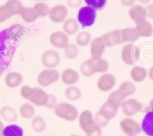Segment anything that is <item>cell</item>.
Masks as SVG:
<instances>
[{
  "mask_svg": "<svg viewBox=\"0 0 153 136\" xmlns=\"http://www.w3.org/2000/svg\"><path fill=\"white\" fill-rule=\"evenodd\" d=\"M31 127L35 132H44L47 129V124L45 119L40 115H35L31 121Z\"/></svg>",
  "mask_w": 153,
  "mask_h": 136,
  "instance_id": "cell-28",
  "label": "cell"
},
{
  "mask_svg": "<svg viewBox=\"0 0 153 136\" xmlns=\"http://www.w3.org/2000/svg\"><path fill=\"white\" fill-rule=\"evenodd\" d=\"M148 76L149 79L153 82V66L151 67L148 71Z\"/></svg>",
  "mask_w": 153,
  "mask_h": 136,
  "instance_id": "cell-48",
  "label": "cell"
},
{
  "mask_svg": "<svg viewBox=\"0 0 153 136\" xmlns=\"http://www.w3.org/2000/svg\"><path fill=\"white\" fill-rule=\"evenodd\" d=\"M35 87H31V86L28 85H23L21 86V87H20V96H21L22 98L26 99V100L29 101L32 93L35 91Z\"/></svg>",
  "mask_w": 153,
  "mask_h": 136,
  "instance_id": "cell-39",
  "label": "cell"
},
{
  "mask_svg": "<svg viewBox=\"0 0 153 136\" xmlns=\"http://www.w3.org/2000/svg\"><path fill=\"white\" fill-rule=\"evenodd\" d=\"M68 14V11L67 7L62 4H58L51 8L48 17L53 23H62L67 20Z\"/></svg>",
  "mask_w": 153,
  "mask_h": 136,
  "instance_id": "cell-9",
  "label": "cell"
},
{
  "mask_svg": "<svg viewBox=\"0 0 153 136\" xmlns=\"http://www.w3.org/2000/svg\"><path fill=\"white\" fill-rule=\"evenodd\" d=\"M24 131L23 128L17 124H10L5 126L3 136H23Z\"/></svg>",
  "mask_w": 153,
  "mask_h": 136,
  "instance_id": "cell-33",
  "label": "cell"
},
{
  "mask_svg": "<svg viewBox=\"0 0 153 136\" xmlns=\"http://www.w3.org/2000/svg\"><path fill=\"white\" fill-rule=\"evenodd\" d=\"M12 17L5 5H0V23H4Z\"/></svg>",
  "mask_w": 153,
  "mask_h": 136,
  "instance_id": "cell-42",
  "label": "cell"
},
{
  "mask_svg": "<svg viewBox=\"0 0 153 136\" xmlns=\"http://www.w3.org/2000/svg\"><path fill=\"white\" fill-rule=\"evenodd\" d=\"M4 5L12 17L15 15H20L23 8V3L20 0H8Z\"/></svg>",
  "mask_w": 153,
  "mask_h": 136,
  "instance_id": "cell-29",
  "label": "cell"
},
{
  "mask_svg": "<svg viewBox=\"0 0 153 136\" xmlns=\"http://www.w3.org/2000/svg\"><path fill=\"white\" fill-rule=\"evenodd\" d=\"M140 3L143 4V5H149V2H151V0H138Z\"/></svg>",
  "mask_w": 153,
  "mask_h": 136,
  "instance_id": "cell-50",
  "label": "cell"
},
{
  "mask_svg": "<svg viewBox=\"0 0 153 136\" xmlns=\"http://www.w3.org/2000/svg\"><path fill=\"white\" fill-rule=\"evenodd\" d=\"M135 28L139 34L140 37H149L152 35L153 27L151 23L146 20L137 23Z\"/></svg>",
  "mask_w": 153,
  "mask_h": 136,
  "instance_id": "cell-25",
  "label": "cell"
},
{
  "mask_svg": "<svg viewBox=\"0 0 153 136\" xmlns=\"http://www.w3.org/2000/svg\"><path fill=\"white\" fill-rule=\"evenodd\" d=\"M125 100H126V98L118 90H115V91L110 93V94L109 95L108 98L107 99V102L111 103L112 105H113L114 106L118 108V109L121 108L122 105L124 103Z\"/></svg>",
  "mask_w": 153,
  "mask_h": 136,
  "instance_id": "cell-34",
  "label": "cell"
},
{
  "mask_svg": "<svg viewBox=\"0 0 153 136\" xmlns=\"http://www.w3.org/2000/svg\"><path fill=\"white\" fill-rule=\"evenodd\" d=\"M34 1H37V2H43V1H48V0H34Z\"/></svg>",
  "mask_w": 153,
  "mask_h": 136,
  "instance_id": "cell-53",
  "label": "cell"
},
{
  "mask_svg": "<svg viewBox=\"0 0 153 136\" xmlns=\"http://www.w3.org/2000/svg\"><path fill=\"white\" fill-rule=\"evenodd\" d=\"M128 14L130 18L136 24L145 20L147 17L145 8L141 5H134L130 7L128 10Z\"/></svg>",
  "mask_w": 153,
  "mask_h": 136,
  "instance_id": "cell-15",
  "label": "cell"
},
{
  "mask_svg": "<svg viewBox=\"0 0 153 136\" xmlns=\"http://www.w3.org/2000/svg\"><path fill=\"white\" fill-rule=\"evenodd\" d=\"M53 136H56V135H53Z\"/></svg>",
  "mask_w": 153,
  "mask_h": 136,
  "instance_id": "cell-55",
  "label": "cell"
},
{
  "mask_svg": "<svg viewBox=\"0 0 153 136\" xmlns=\"http://www.w3.org/2000/svg\"><path fill=\"white\" fill-rule=\"evenodd\" d=\"M117 79L114 75L110 73H105L99 77L97 81V87L101 92L105 93L113 89L116 85Z\"/></svg>",
  "mask_w": 153,
  "mask_h": 136,
  "instance_id": "cell-10",
  "label": "cell"
},
{
  "mask_svg": "<svg viewBox=\"0 0 153 136\" xmlns=\"http://www.w3.org/2000/svg\"><path fill=\"white\" fill-rule=\"evenodd\" d=\"M79 28H80V24L77 20L71 17V18H68L63 23L62 31L68 36L74 35L78 32Z\"/></svg>",
  "mask_w": 153,
  "mask_h": 136,
  "instance_id": "cell-21",
  "label": "cell"
},
{
  "mask_svg": "<svg viewBox=\"0 0 153 136\" xmlns=\"http://www.w3.org/2000/svg\"><path fill=\"white\" fill-rule=\"evenodd\" d=\"M32 8L36 11L38 17H45L49 15L51 8L44 2H37Z\"/></svg>",
  "mask_w": 153,
  "mask_h": 136,
  "instance_id": "cell-37",
  "label": "cell"
},
{
  "mask_svg": "<svg viewBox=\"0 0 153 136\" xmlns=\"http://www.w3.org/2000/svg\"><path fill=\"white\" fill-rule=\"evenodd\" d=\"M42 64L47 69H54L60 64L61 57L54 49H48L42 55Z\"/></svg>",
  "mask_w": 153,
  "mask_h": 136,
  "instance_id": "cell-7",
  "label": "cell"
},
{
  "mask_svg": "<svg viewBox=\"0 0 153 136\" xmlns=\"http://www.w3.org/2000/svg\"><path fill=\"white\" fill-rule=\"evenodd\" d=\"M70 136H80V135H76V134H72Z\"/></svg>",
  "mask_w": 153,
  "mask_h": 136,
  "instance_id": "cell-54",
  "label": "cell"
},
{
  "mask_svg": "<svg viewBox=\"0 0 153 136\" xmlns=\"http://www.w3.org/2000/svg\"><path fill=\"white\" fill-rule=\"evenodd\" d=\"M48 99V93H47L44 89H42V87H35V91L32 93L29 102L34 106L45 107Z\"/></svg>",
  "mask_w": 153,
  "mask_h": 136,
  "instance_id": "cell-14",
  "label": "cell"
},
{
  "mask_svg": "<svg viewBox=\"0 0 153 136\" xmlns=\"http://www.w3.org/2000/svg\"><path fill=\"white\" fill-rule=\"evenodd\" d=\"M136 90V86L131 81H125L123 82H122L118 89V91L126 99L127 97H128V96H131L134 94Z\"/></svg>",
  "mask_w": 153,
  "mask_h": 136,
  "instance_id": "cell-27",
  "label": "cell"
},
{
  "mask_svg": "<svg viewBox=\"0 0 153 136\" xmlns=\"http://www.w3.org/2000/svg\"><path fill=\"white\" fill-rule=\"evenodd\" d=\"M49 42L53 46L58 49H65L69 43L68 35L63 31H56L51 34Z\"/></svg>",
  "mask_w": 153,
  "mask_h": 136,
  "instance_id": "cell-11",
  "label": "cell"
},
{
  "mask_svg": "<svg viewBox=\"0 0 153 136\" xmlns=\"http://www.w3.org/2000/svg\"><path fill=\"white\" fill-rule=\"evenodd\" d=\"M19 113L25 119H32L35 116V106L30 103H26L19 109Z\"/></svg>",
  "mask_w": 153,
  "mask_h": 136,
  "instance_id": "cell-32",
  "label": "cell"
},
{
  "mask_svg": "<svg viewBox=\"0 0 153 136\" xmlns=\"http://www.w3.org/2000/svg\"><path fill=\"white\" fill-rule=\"evenodd\" d=\"M78 122L80 128L86 135L93 132L98 126L95 124L94 116L89 110H85L79 115Z\"/></svg>",
  "mask_w": 153,
  "mask_h": 136,
  "instance_id": "cell-5",
  "label": "cell"
},
{
  "mask_svg": "<svg viewBox=\"0 0 153 136\" xmlns=\"http://www.w3.org/2000/svg\"><path fill=\"white\" fill-rule=\"evenodd\" d=\"M95 61V73H100V74H105L109 70L110 64L107 60L104 59L103 58L98 60H94Z\"/></svg>",
  "mask_w": 153,
  "mask_h": 136,
  "instance_id": "cell-38",
  "label": "cell"
},
{
  "mask_svg": "<svg viewBox=\"0 0 153 136\" xmlns=\"http://www.w3.org/2000/svg\"><path fill=\"white\" fill-rule=\"evenodd\" d=\"M120 109L126 116L128 118H131L142 110L143 104L137 99L129 98L127 99H126Z\"/></svg>",
  "mask_w": 153,
  "mask_h": 136,
  "instance_id": "cell-8",
  "label": "cell"
},
{
  "mask_svg": "<svg viewBox=\"0 0 153 136\" xmlns=\"http://www.w3.org/2000/svg\"><path fill=\"white\" fill-rule=\"evenodd\" d=\"M23 33V27L20 24H14L5 29L7 39L15 40L20 38Z\"/></svg>",
  "mask_w": 153,
  "mask_h": 136,
  "instance_id": "cell-26",
  "label": "cell"
},
{
  "mask_svg": "<svg viewBox=\"0 0 153 136\" xmlns=\"http://www.w3.org/2000/svg\"><path fill=\"white\" fill-rule=\"evenodd\" d=\"M65 96L70 101L79 100L82 96V92L78 87L70 85L65 90Z\"/></svg>",
  "mask_w": 153,
  "mask_h": 136,
  "instance_id": "cell-31",
  "label": "cell"
},
{
  "mask_svg": "<svg viewBox=\"0 0 153 136\" xmlns=\"http://www.w3.org/2000/svg\"><path fill=\"white\" fill-rule=\"evenodd\" d=\"M149 106L150 111H152L153 112V98L149 101Z\"/></svg>",
  "mask_w": 153,
  "mask_h": 136,
  "instance_id": "cell-52",
  "label": "cell"
},
{
  "mask_svg": "<svg viewBox=\"0 0 153 136\" xmlns=\"http://www.w3.org/2000/svg\"><path fill=\"white\" fill-rule=\"evenodd\" d=\"M146 12V16L150 18L153 17V4H149L145 7Z\"/></svg>",
  "mask_w": 153,
  "mask_h": 136,
  "instance_id": "cell-45",
  "label": "cell"
},
{
  "mask_svg": "<svg viewBox=\"0 0 153 136\" xmlns=\"http://www.w3.org/2000/svg\"><path fill=\"white\" fill-rule=\"evenodd\" d=\"M121 33L124 43H133L140 37L136 28H125L121 29Z\"/></svg>",
  "mask_w": 153,
  "mask_h": 136,
  "instance_id": "cell-20",
  "label": "cell"
},
{
  "mask_svg": "<svg viewBox=\"0 0 153 136\" xmlns=\"http://www.w3.org/2000/svg\"><path fill=\"white\" fill-rule=\"evenodd\" d=\"M131 78L134 82L140 83L143 82L148 76V71L140 66H134L131 71Z\"/></svg>",
  "mask_w": 153,
  "mask_h": 136,
  "instance_id": "cell-23",
  "label": "cell"
},
{
  "mask_svg": "<svg viewBox=\"0 0 153 136\" xmlns=\"http://www.w3.org/2000/svg\"><path fill=\"white\" fill-rule=\"evenodd\" d=\"M141 129L147 136H153V112L149 111L144 115L141 122Z\"/></svg>",
  "mask_w": 153,
  "mask_h": 136,
  "instance_id": "cell-18",
  "label": "cell"
},
{
  "mask_svg": "<svg viewBox=\"0 0 153 136\" xmlns=\"http://www.w3.org/2000/svg\"><path fill=\"white\" fill-rule=\"evenodd\" d=\"M92 41V35L87 31H82L76 35V43L78 46H86Z\"/></svg>",
  "mask_w": 153,
  "mask_h": 136,
  "instance_id": "cell-35",
  "label": "cell"
},
{
  "mask_svg": "<svg viewBox=\"0 0 153 136\" xmlns=\"http://www.w3.org/2000/svg\"><path fill=\"white\" fill-rule=\"evenodd\" d=\"M60 79V74L56 69H45L37 76V82L41 87H48L55 84Z\"/></svg>",
  "mask_w": 153,
  "mask_h": 136,
  "instance_id": "cell-3",
  "label": "cell"
},
{
  "mask_svg": "<svg viewBox=\"0 0 153 136\" xmlns=\"http://www.w3.org/2000/svg\"><path fill=\"white\" fill-rule=\"evenodd\" d=\"M94 120H95V123L98 127L100 128H104L108 124L109 121L106 119L103 115H101L99 112H97L96 115H95V118H94Z\"/></svg>",
  "mask_w": 153,
  "mask_h": 136,
  "instance_id": "cell-41",
  "label": "cell"
},
{
  "mask_svg": "<svg viewBox=\"0 0 153 136\" xmlns=\"http://www.w3.org/2000/svg\"><path fill=\"white\" fill-rule=\"evenodd\" d=\"M86 136H102V129L97 126V128L93 132L86 135Z\"/></svg>",
  "mask_w": 153,
  "mask_h": 136,
  "instance_id": "cell-46",
  "label": "cell"
},
{
  "mask_svg": "<svg viewBox=\"0 0 153 136\" xmlns=\"http://www.w3.org/2000/svg\"><path fill=\"white\" fill-rule=\"evenodd\" d=\"M103 40L106 47H112L119 44L125 43L122 37L121 29H115L104 34L102 36Z\"/></svg>",
  "mask_w": 153,
  "mask_h": 136,
  "instance_id": "cell-12",
  "label": "cell"
},
{
  "mask_svg": "<svg viewBox=\"0 0 153 136\" xmlns=\"http://www.w3.org/2000/svg\"><path fill=\"white\" fill-rule=\"evenodd\" d=\"M53 111L54 114L59 118L68 122L76 121L79 117L77 109L74 105L68 103H59Z\"/></svg>",
  "mask_w": 153,
  "mask_h": 136,
  "instance_id": "cell-1",
  "label": "cell"
},
{
  "mask_svg": "<svg viewBox=\"0 0 153 136\" xmlns=\"http://www.w3.org/2000/svg\"><path fill=\"white\" fill-rule=\"evenodd\" d=\"M58 99H57L56 96L55 95L48 94V99L45 108H47L48 109H53V110L56 106L58 105Z\"/></svg>",
  "mask_w": 153,
  "mask_h": 136,
  "instance_id": "cell-43",
  "label": "cell"
},
{
  "mask_svg": "<svg viewBox=\"0 0 153 136\" xmlns=\"http://www.w3.org/2000/svg\"><path fill=\"white\" fill-rule=\"evenodd\" d=\"M136 0H121V3L125 7H131L132 5H135Z\"/></svg>",
  "mask_w": 153,
  "mask_h": 136,
  "instance_id": "cell-47",
  "label": "cell"
},
{
  "mask_svg": "<svg viewBox=\"0 0 153 136\" xmlns=\"http://www.w3.org/2000/svg\"><path fill=\"white\" fill-rule=\"evenodd\" d=\"M152 19H153V17H152Z\"/></svg>",
  "mask_w": 153,
  "mask_h": 136,
  "instance_id": "cell-56",
  "label": "cell"
},
{
  "mask_svg": "<svg viewBox=\"0 0 153 136\" xmlns=\"http://www.w3.org/2000/svg\"><path fill=\"white\" fill-rule=\"evenodd\" d=\"M106 46L101 36L92 39L90 43V55L91 58L98 60L102 58V55L105 51Z\"/></svg>",
  "mask_w": 153,
  "mask_h": 136,
  "instance_id": "cell-13",
  "label": "cell"
},
{
  "mask_svg": "<svg viewBox=\"0 0 153 136\" xmlns=\"http://www.w3.org/2000/svg\"><path fill=\"white\" fill-rule=\"evenodd\" d=\"M83 3V0H67V5L71 8H77Z\"/></svg>",
  "mask_w": 153,
  "mask_h": 136,
  "instance_id": "cell-44",
  "label": "cell"
},
{
  "mask_svg": "<svg viewBox=\"0 0 153 136\" xmlns=\"http://www.w3.org/2000/svg\"><path fill=\"white\" fill-rule=\"evenodd\" d=\"M96 15V10L88 5L83 6L77 14V21L82 27H90L95 23Z\"/></svg>",
  "mask_w": 153,
  "mask_h": 136,
  "instance_id": "cell-2",
  "label": "cell"
},
{
  "mask_svg": "<svg viewBox=\"0 0 153 136\" xmlns=\"http://www.w3.org/2000/svg\"><path fill=\"white\" fill-rule=\"evenodd\" d=\"M60 79L66 85H74L80 79V74L72 68H67L60 74Z\"/></svg>",
  "mask_w": 153,
  "mask_h": 136,
  "instance_id": "cell-16",
  "label": "cell"
},
{
  "mask_svg": "<svg viewBox=\"0 0 153 136\" xmlns=\"http://www.w3.org/2000/svg\"><path fill=\"white\" fill-rule=\"evenodd\" d=\"M118 108H117L116 106H114L106 100L105 103L101 106L98 112L101 115H103L106 119L110 121V120L113 119L115 117L117 116V113H118Z\"/></svg>",
  "mask_w": 153,
  "mask_h": 136,
  "instance_id": "cell-19",
  "label": "cell"
},
{
  "mask_svg": "<svg viewBox=\"0 0 153 136\" xmlns=\"http://www.w3.org/2000/svg\"><path fill=\"white\" fill-rule=\"evenodd\" d=\"M20 16L24 22L27 23H31L35 22L38 18V15L33 8L29 7H23V10L20 12Z\"/></svg>",
  "mask_w": 153,
  "mask_h": 136,
  "instance_id": "cell-30",
  "label": "cell"
},
{
  "mask_svg": "<svg viewBox=\"0 0 153 136\" xmlns=\"http://www.w3.org/2000/svg\"><path fill=\"white\" fill-rule=\"evenodd\" d=\"M23 81V77L18 72H10L5 77V83L10 88H16L21 85Z\"/></svg>",
  "mask_w": 153,
  "mask_h": 136,
  "instance_id": "cell-17",
  "label": "cell"
},
{
  "mask_svg": "<svg viewBox=\"0 0 153 136\" xmlns=\"http://www.w3.org/2000/svg\"><path fill=\"white\" fill-rule=\"evenodd\" d=\"M80 73L83 76L86 77H91L94 75L95 73V61L92 58L85 60L81 63L80 67Z\"/></svg>",
  "mask_w": 153,
  "mask_h": 136,
  "instance_id": "cell-22",
  "label": "cell"
},
{
  "mask_svg": "<svg viewBox=\"0 0 153 136\" xmlns=\"http://www.w3.org/2000/svg\"><path fill=\"white\" fill-rule=\"evenodd\" d=\"M0 116L6 122H15L17 120V113L15 109L9 106H4L0 109Z\"/></svg>",
  "mask_w": 153,
  "mask_h": 136,
  "instance_id": "cell-24",
  "label": "cell"
},
{
  "mask_svg": "<svg viewBox=\"0 0 153 136\" xmlns=\"http://www.w3.org/2000/svg\"><path fill=\"white\" fill-rule=\"evenodd\" d=\"M120 127L123 134L127 136H137L141 132L140 124L131 118H126L121 120Z\"/></svg>",
  "mask_w": 153,
  "mask_h": 136,
  "instance_id": "cell-6",
  "label": "cell"
},
{
  "mask_svg": "<svg viewBox=\"0 0 153 136\" xmlns=\"http://www.w3.org/2000/svg\"><path fill=\"white\" fill-rule=\"evenodd\" d=\"M86 5L95 10L102 9L107 4V0H84Z\"/></svg>",
  "mask_w": 153,
  "mask_h": 136,
  "instance_id": "cell-40",
  "label": "cell"
},
{
  "mask_svg": "<svg viewBox=\"0 0 153 136\" xmlns=\"http://www.w3.org/2000/svg\"><path fill=\"white\" fill-rule=\"evenodd\" d=\"M64 55L69 60L76 58L79 55L78 46L74 43H68V45L64 49Z\"/></svg>",
  "mask_w": 153,
  "mask_h": 136,
  "instance_id": "cell-36",
  "label": "cell"
},
{
  "mask_svg": "<svg viewBox=\"0 0 153 136\" xmlns=\"http://www.w3.org/2000/svg\"><path fill=\"white\" fill-rule=\"evenodd\" d=\"M4 71H5V68H4V67L2 65V64H0V77L3 75Z\"/></svg>",
  "mask_w": 153,
  "mask_h": 136,
  "instance_id": "cell-51",
  "label": "cell"
},
{
  "mask_svg": "<svg viewBox=\"0 0 153 136\" xmlns=\"http://www.w3.org/2000/svg\"><path fill=\"white\" fill-rule=\"evenodd\" d=\"M5 126H4V124L2 123V121L0 120V136H3V130Z\"/></svg>",
  "mask_w": 153,
  "mask_h": 136,
  "instance_id": "cell-49",
  "label": "cell"
},
{
  "mask_svg": "<svg viewBox=\"0 0 153 136\" xmlns=\"http://www.w3.org/2000/svg\"><path fill=\"white\" fill-rule=\"evenodd\" d=\"M122 61L127 65H134L140 58V49L133 43L124 45L121 52Z\"/></svg>",
  "mask_w": 153,
  "mask_h": 136,
  "instance_id": "cell-4",
  "label": "cell"
}]
</instances>
